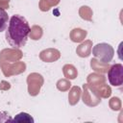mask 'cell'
Here are the masks:
<instances>
[{
	"mask_svg": "<svg viewBox=\"0 0 123 123\" xmlns=\"http://www.w3.org/2000/svg\"><path fill=\"white\" fill-rule=\"evenodd\" d=\"M56 86L57 88L60 90V91H67L70 86H71V83L68 79H60L57 84H56Z\"/></svg>",
	"mask_w": 123,
	"mask_h": 123,
	"instance_id": "21",
	"label": "cell"
},
{
	"mask_svg": "<svg viewBox=\"0 0 123 123\" xmlns=\"http://www.w3.org/2000/svg\"><path fill=\"white\" fill-rule=\"evenodd\" d=\"M90 66L93 70H95L98 73L104 74L106 72H108L109 68H110V64L109 62H103L99 60H97L96 58H93L90 61Z\"/></svg>",
	"mask_w": 123,
	"mask_h": 123,
	"instance_id": "10",
	"label": "cell"
},
{
	"mask_svg": "<svg viewBox=\"0 0 123 123\" xmlns=\"http://www.w3.org/2000/svg\"><path fill=\"white\" fill-rule=\"evenodd\" d=\"M44 79L38 73H30L27 76V84H28V92L31 96H36L39 93L41 86H43Z\"/></svg>",
	"mask_w": 123,
	"mask_h": 123,
	"instance_id": "4",
	"label": "cell"
},
{
	"mask_svg": "<svg viewBox=\"0 0 123 123\" xmlns=\"http://www.w3.org/2000/svg\"><path fill=\"white\" fill-rule=\"evenodd\" d=\"M92 10L88 7V6H82L79 9V14L80 16L87 21H91L92 20Z\"/></svg>",
	"mask_w": 123,
	"mask_h": 123,
	"instance_id": "18",
	"label": "cell"
},
{
	"mask_svg": "<svg viewBox=\"0 0 123 123\" xmlns=\"http://www.w3.org/2000/svg\"><path fill=\"white\" fill-rule=\"evenodd\" d=\"M61 0H40L39 1V10L41 12H48L52 7L57 6Z\"/></svg>",
	"mask_w": 123,
	"mask_h": 123,
	"instance_id": "16",
	"label": "cell"
},
{
	"mask_svg": "<svg viewBox=\"0 0 123 123\" xmlns=\"http://www.w3.org/2000/svg\"><path fill=\"white\" fill-rule=\"evenodd\" d=\"M94 87H95L96 91L98 92V94H99V96L101 98H108L111 94V88L106 83H103L101 85H98V86H96Z\"/></svg>",
	"mask_w": 123,
	"mask_h": 123,
	"instance_id": "15",
	"label": "cell"
},
{
	"mask_svg": "<svg viewBox=\"0 0 123 123\" xmlns=\"http://www.w3.org/2000/svg\"><path fill=\"white\" fill-rule=\"evenodd\" d=\"M12 122H31L33 123L34 118L26 112H20L12 119Z\"/></svg>",
	"mask_w": 123,
	"mask_h": 123,
	"instance_id": "19",
	"label": "cell"
},
{
	"mask_svg": "<svg viewBox=\"0 0 123 123\" xmlns=\"http://www.w3.org/2000/svg\"><path fill=\"white\" fill-rule=\"evenodd\" d=\"M86 82L88 85L90 86H96L98 85H101L103 83H106V77L101 74V73H90L87 78H86Z\"/></svg>",
	"mask_w": 123,
	"mask_h": 123,
	"instance_id": "11",
	"label": "cell"
},
{
	"mask_svg": "<svg viewBox=\"0 0 123 123\" xmlns=\"http://www.w3.org/2000/svg\"><path fill=\"white\" fill-rule=\"evenodd\" d=\"M87 35V32L86 30H83L81 28H75L70 32V39L73 42H81L83 41Z\"/></svg>",
	"mask_w": 123,
	"mask_h": 123,
	"instance_id": "13",
	"label": "cell"
},
{
	"mask_svg": "<svg viewBox=\"0 0 123 123\" xmlns=\"http://www.w3.org/2000/svg\"><path fill=\"white\" fill-rule=\"evenodd\" d=\"M83 95L82 100L85 105L88 107H96L101 102V97L99 96L98 92L96 91L95 87L93 86H90L88 84L83 85Z\"/></svg>",
	"mask_w": 123,
	"mask_h": 123,
	"instance_id": "3",
	"label": "cell"
},
{
	"mask_svg": "<svg viewBox=\"0 0 123 123\" xmlns=\"http://www.w3.org/2000/svg\"><path fill=\"white\" fill-rule=\"evenodd\" d=\"M9 3H10V0H0V8L1 9H8Z\"/></svg>",
	"mask_w": 123,
	"mask_h": 123,
	"instance_id": "24",
	"label": "cell"
},
{
	"mask_svg": "<svg viewBox=\"0 0 123 123\" xmlns=\"http://www.w3.org/2000/svg\"><path fill=\"white\" fill-rule=\"evenodd\" d=\"M9 20V15L4 9L0 8V33L5 31Z\"/></svg>",
	"mask_w": 123,
	"mask_h": 123,
	"instance_id": "20",
	"label": "cell"
},
{
	"mask_svg": "<svg viewBox=\"0 0 123 123\" xmlns=\"http://www.w3.org/2000/svg\"><path fill=\"white\" fill-rule=\"evenodd\" d=\"M108 79L111 85L120 86L123 84V65L121 63H115L110 66L108 70Z\"/></svg>",
	"mask_w": 123,
	"mask_h": 123,
	"instance_id": "5",
	"label": "cell"
},
{
	"mask_svg": "<svg viewBox=\"0 0 123 123\" xmlns=\"http://www.w3.org/2000/svg\"><path fill=\"white\" fill-rule=\"evenodd\" d=\"M109 106L112 111H120L122 108V103L120 98L118 97H112L109 101Z\"/></svg>",
	"mask_w": 123,
	"mask_h": 123,
	"instance_id": "22",
	"label": "cell"
},
{
	"mask_svg": "<svg viewBox=\"0 0 123 123\" xmlns=\"http://www.w3.org/2000/svg\"><path fill=\"white\" fill-rule=\"evenodd\" d=\"M8 121L12 122V118L10 117V115L5 111L0 112V122H8Z\"/></svg>",
	"mask_w": 123,
	"mask_h": 123,
	"instance_id": "23",
	"label": "cell"
},
{
	"mask_svg": "<svg viewBox=\"0 0 123 123\" xmlns=\"http://www.w3.org/2000/svg\"><path fill=\"white\" fill-rule=\"evenodd\" d=\"M30 26L25 17L14 14L11 17L8 30L6 31V39L13 48L23 47L28 39Z\"/></svg>",
	"mask_w": 123,
	"mask_h": 123,
	"instance_id": "1",
	"label": "cell"
},
{
	"mask_svg": "<svg viewBox=\"0 0 123 123\" xmlns=\"http://www.w3.org/2000/svg\"><path fill=\"white\" fill-rule=\"evenodd\" d=\"M81 94H82V90H81V87L80 86H74L71 87V89L69 90V93H68V102L71 106H74L76 105L80 98H81Z\"/></svg>",
	"mask_w": 123,
	"mask_h": 123,
	"instance_id": "12",
	"label": "cell"
},
{
	"mask_svg": "<svg viewBox=\"0 0 123 123\" xmlns=\"http://www.w3.org/2000/svg\"><path fill=\"white\" fill-rule=\"evenodd\" d=\"M3 74L6 77L13 76L20 74L26 70V64L23 62H2L0 63Z\"/></svg>",
	"mask_w": 123,
	"mask_h": 123,
	"instance_id": "6",
	"label": "cell"
},
{
	"mask_svg": "<svg viewBox=\"0 0 123 123\" xmlns=\"http://www.w3.org/2000/svg\"><path fill=\"white\" fill-rule=\"evenodd\" d=\"M61 58V52L55 48L44 49L39 53V59L44 62H54Z\"/></svg>",
	"mask_w": 123,
	"mask_h": 123,
	"instance_id": "8",
	"label": "cell"
},
{
	"mask_svg": "<svg viewBox=\"0 0 123 123\" xmlns=\"http://www.w3.org/2000/svg\"><path fill=\"white\" fill-rule=\"evenodd\" d=\"M91 49H92V41L87 39L82 42L76 49V53L79 57L81 58H87L91 54Z\"/></svg>",
	"mask_w": 123,
	"mask_h": 123,
	"instance_id": "9",
	"label": "cell"
},
{
	"mask_svg": "<svg viewBox=\"0 0 123 123\" xmlns=\"http://www.w3.org/2000/svg\"><path fill=\"white\" fill-rule=\"evenodd\" d=\"M22 58V52L17 48L3 49L0 52V63L2 62H14Z\"/></svg>",
	"mask_w": 123,
	"mask_h": 123,
	"instance_id": "7",
	"label": "cell"
},
{
	"mask_svg": "<svg viewBox=\"0 0 123 123\" xmlns=\"http://www.w3.org/2000/svg\"><path fill=\"white\" fill-rule=\"evenodd\" d=\"M62 72H63L64 77L66 79H68V80H74L78 76L77 68L73 64H70V63H67V64H64L63 65Z\"/></svg>",
	"mask_w": 123,
	"mask_h": 123,
	"instance_id": "14",
	"label": "cell"
},
{
	"mask_svg": "<svg viewBox=\"0 0 123 123\" xmlns=\"http://www.w3.org/2000/svg\"><path fill=\"white\" fill-rule=\"evenodd\" d=\"M92 54L97 60H99L103 62H110L113 58L114 49L112 48L111 45L102 42V43L96 44L93 47Z\"/></svg>",
	"mask_w": 123,
	"mask_h": 123,
	"instance_id": "2",
	"label": "cell"
},
{
	"mask_svg": "<svg viewBox=\"0 0 123 123\" xmlns=\"http://www.w3.org/2000/svg\"><path fill=\"white\" fill-rule=\"evenodd\" d=\"M43 35V31H42V28L40 26H37V25H34L31 29H30V32H29V37L34 39V40H38L41 38Z\"/></svg>",
	"mask_w": 123,
	"mask_h": 123,
	"instance_id": "17",
	"label": "cell"
}]
</instances>
